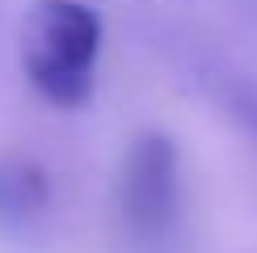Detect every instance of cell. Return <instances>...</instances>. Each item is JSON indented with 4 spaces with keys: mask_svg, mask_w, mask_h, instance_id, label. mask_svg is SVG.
I'll return each instance as SVG.
<instances>
[{
    "mask_svg": "<svg viewBox=\"0 0 257 253\" xmlns=\"http://www.w3.org/2000/svg\"><path fill=\"white\" fill-rule=\"evenodd\" d=\"M101 17L80 0H38L21 30V63L51 105L76 110L93 97Z\"/></svg>",
    "mask_w": 257,
    "mask_h": 253,
    "instance_id": "obj_1",
    "label": "cell"
},
{
    "mask_svg": "<svg viewBox=\"0 0 257 253\" xmlns=\"http://www.w3.org/2000/svg\"><path fill=\"white\" fill-rule=\"evenodd\" d=\"M51 203V182L34 161L0 156V224H30Z\"/></svg>",
    "mask_w": 257,
    "mask_h": 253,
    "instance_id": "obj_3",
    "label": "cell"
},
{
    "mask_svg": "<svg viewBox=\"0 0 257 253\" xmlns=\"http://www.w3.org/2000/svg\"><path fill=\"white\" fill-rule=\"evenodd\" d=\"M228 101H232V110L253 126V135H257V84H236Z\"/></svg>",
    "mask_w": 257,
    "mask_h": 253,
    "instance_id": "obj_4",
    "label": "cell"
},
{
    "mask_svg": "<svg viewBox=\"0 0 257 253\" xmlns=\"http://www.w3.org/2000/svg\"><path fill=\"white\" fill-rule=\"evenodd\" d=\"M118 211L139 245H165L181 224V156L169 135L144 131L122 161Z\"/></svg>",
    "mask_w": 257,
    "mask_h": 253,
    "instance_id": "obj_2",
    "label": "cell"
}]
</instances>
